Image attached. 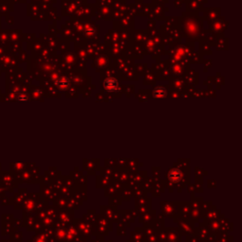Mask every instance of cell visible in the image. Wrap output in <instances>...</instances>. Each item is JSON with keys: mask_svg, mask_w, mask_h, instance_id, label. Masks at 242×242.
<instances>
[{"mask_svg": "<svg viewBox=\"0 0 242 242\" xmlns=\"http://www.w3.org/2000/svg\"><path fill=\"white\" fill-rule=\"evenodd\" d=\"M116 87H117V80L115 78H109L104 82V88L106 91L114 92L115 91Z\"/></svg>", "mask_w": 242, "mask_h": 242, "instance_id": "1", "label": "cell"}, {"mask_svg": "<svg viewBox=\"0 0 242 242\" xmlns=\"http://www.w3.org/2000/svg\"><path fill=\"white\" fill-rule=\"evenodd\" d=\"M167 95V91L164 87H158L156 88L154 92H153V96L155 97H164Z\"/></svg>", "mask_w": 242, "mask_h": 242, "instance_id": "2", "label": "cell"}, {"mask_svg": "<svg viewBox=\"0 0 242 242\" xmlns=\"http://www.w3.org/2000/svg\"><path fill=\"white\" fill-rule=\"evenodd\" d=\"M169 178L171 179L172 181H178L179 179L181 178V172L179 171L178 169H172L171 171L169 172Z\"/></svg>", "mask_w": 242, "mask_h": 242, "instance_id": "3", "label": "cell"}, {"mask_svg": "<svg viewBox=\"0 0 242 242\" xmlns=\"http://www.w3.org/2000/svg\"><path fill=\"white\" fill-rule=\"evenodd\" d=\"M68 85H69V82H68V80L67 79H61L60 80V85H59V88H62V89H66L67 87H68Z\"/></svg>", "mask_w": 242, "mask_h": 242, "instance_id": "4", "label": "cell"}]
</instances>
